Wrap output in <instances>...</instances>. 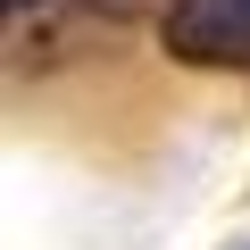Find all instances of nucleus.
Segmentation results:
<instances>
[{
    "instance_id": "nucleus-1",
    "label": "nucleus",
    "mask_w": 250,
    "mask_h": 250,
    "mask_svg": "<svg viewBox=\"0 0 250 250\" xmlns=\"http://www.w3.org/2000/svg\"><path fill=\"white\" fill-rule=\"evenodd\" d=\"M159 42L184 67H250V0H167Z\"/></svg>"
}]
</instances>
